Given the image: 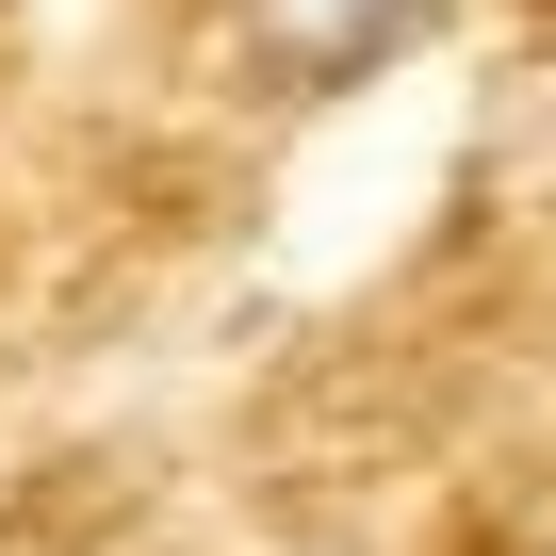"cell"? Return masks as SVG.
<instances>
[{"instance_id": "obj_1", "label": "cell", "mask_w": 556, "mask_h": 556, "mask_svg": "<svg viewBox=\"0 0 556 556\" xmlns=\"http://www.w3.org/2000/svg\"><path fill=\"white\" fill-rule=\"evenodd\" d=\"M442 17H458V0H213V34H229V66H245L262 99H361V83H393Z\"/></svg>"}]
</instances>
